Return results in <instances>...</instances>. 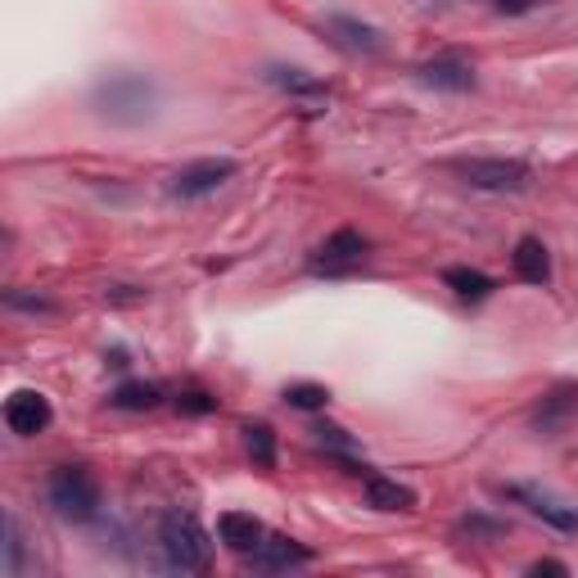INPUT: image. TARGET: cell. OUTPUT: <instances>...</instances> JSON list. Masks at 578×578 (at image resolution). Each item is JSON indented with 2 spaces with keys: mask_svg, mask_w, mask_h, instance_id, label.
Wrapping results in <instances>:
<instances>
[{
  "mask_svg": "<svg viewBox=\"0 0 578 578\" xmlns=\"http://www.w3.org/2000/svg\"><path fill=\"white\" fill-rule=\"evenodd\" d=\"M452 172L475 185V190H488V195H519L529 185V168L515 158H461L452 163Z\"/></svg>",
  "mask_w": 578,
  "mask_h": 578,
  "instance_id": "4",
  "label": "cell"
},
{
  "mask_svg": "<svg viewBox=\"0 0 578 578\" xmlns=\"http://www.w3.org/2000/svg\"><path fill=\"white\" fill-rule=\"evenodd\" d=\"M258 569H271V574H277V569H298V565H308L312 561V552H308V547H298L294 538H277V534H267L262 538V547H258V552L249 556Z\"/></svg>",
  "mask_w": 578,
  "mask_h": 578,
  "instance_id": "11",
  "label": "cell"
},
{
  "mask_svg": "<svg viewBox=\"0 0 578 578\" xmlns=\"http://www.w3.org/2000/svg\"><path fill=\"white\" fill-rule=\"evenodd\" d=\"M444 285H448L457 298H465V303H484L492 290H498V285H492L484 271H475V267H448V271H444Z\"/></svg>",
  "mask_w": 578,
  "mask_h": 578,
  "instance_id": "17",
  "label": "cell"
},
{
  "mask_svg": "<svg viewBox=\"0 0 578 578\" xmlns=\"http://www.w3.org/2000/svg\"><path fill=\"white\" fill-rule=\"evenodd\" d=\"M367 254H371V240H367L362 231L344 227V231L325 235V240L317 244L312 258H308V267L317 271V277H339V271L362 267V262H367Z\"/></svg>",
  "mask_w": 578,
  "mask_h": 578,
  "instance_id": "6",
  "label": "cell"
},
{
  "mask_svg": "<svg viewBox=\"0 0 578 578\" xmlns=\"http://www.w3.org/2000/svg\"><path fill=\"white\" fill-rule=\"evenodd\" d=\"M5 574L18 578L23 574V538H18V525L5 519Z\"/></svg>",
  "mask_w": 578,
  "mask_h": 578,
  "instance_id": "22",
  "label": "cell"
},
{
  "mask_svg": "<svg viewBox=\"0 0 578 578\" xmlns=\"http://www.w3.org/2000/svg\"><path fill=\"white\" fill-rule=\"evenodd\" d=\"M172 407L181 411V416H213V411H217V398L204 394V389H185V394L172 398Z\"/></svg>",
  "mask_w": 578,
  "mask_h": 578,
  "instance_id": "21",
  "label": "cell"
},
{
  "mask_svg": "<svg viewBox=\"0 0 578 578\" xmlns=\"http://www.w3.org/2000/svg\"><path fill=\"white\" fill-rule=\"evenodd\" d=\"M534 5H547V0H534Z\"/></svg>",
  "mask_w": 578,
  "mask_h": 578,
  "instance_id": "27",
  "label": "cell"
},
{
  "mask_svg": "<svg viewBox=\"0 0 578 578\" xmlns=\"http://www.w3.org/2000/svg\"><path fill=\"white\" fill-rule=\"evenodd\" d=\"M217 538H222L235 556H254L267 529H262V519L258 515H244V511H227L222 519H217Z\"/></svg>",
  "mask_w": 578,
  "mask_h": 578,
  "instance_id": "8",
  "label": "cell"
},
{
  "mask_svg": "<svg viewBox=\"0 0 578 578\" xmlns=\"http://www.w3.org/2000/svg\"><path fill=\"white\" fill-rule=\"evenodd\" d=\"M50 506L60 511L73 525H87V519L100 515V484L87 465H60V471L50 475Z\"/></svg>",
  "mask_w": 578,
  "mask_h": 578,
  "instance_id": "3",
  "label": "cell"
},
{
  "mask_svg": "<svg viewBox=\"0 0 578 578\" xmlns=\"http://www.w3.org/2000/svg\"><path fill=\"white\" fill-rule=\"evenodd\" d=\"M158 547H163V556H168V565L181 569V574H204L213 565V542H208L200 519L185 515V511H172L168 519H163Z\"/></svg>",
  "mask_w": 578,
  "mask_h": 578,
  "instance_id": "2",
  "label": "cell"
},
{
  "mask_svg": "<svg viewBox=\"0 0 578 578\" xmlns=\"http://www.w3.org/2000/svg\"><path fill=\"white\" fill-rule=\"evenodd\" d=\"M367 502L375 511H411L416 506V492L398 479H384V475H367Z\"/></svg>",
  "mask_w": 578,
  "mask_h": 578,
  "instance_id": "15",
  "label": "cell"
},
{
  "mask_svg": "<svg viewBox=\"0 0 578 578\" xmlns=\"http://www.w3.org/2000/svg\"><path fill=\"white\" fill-rule=\"evenodd\" d=\"M325 33H330V41L352 50V54H380L384 50V37L375 33V27L371 23H357L348 14H330L325 18Z\"/></svg>",
  "mask_w": 578,
  "mask_h": 578,
  "instance_id": "10",
  "label": "cell"
},
{
  "mask_svg": "<svg viewBox=\"0 0 578 578\" xmlns=\"http://www.w3.org/2000/svg\"><path fill=\"white\" fill-rule=\"evenodd\" d=\"M529 574H569V565H561V561H534Z\"/></svg>",
  "mask_w": 578,
  "mask_h": 578,
  "instance_id": "26",
  "label": "cell"
},
{
  "mask_svg": "<svg viewBox=\"0 0 578 578\" xmlns=\"http://www.w3.org/2000/svg\"><path fill=\"white\" fill-rule=\"evenodd\" d=\"M244 448H249V457L262 465V471L277 465V434H271L267 425H249V429H244Z\"/></svg>",
  "mask_w": 578,
  "mask_h": 578,
  "instance_id": "19",
  "label": "cell"
},
{
  "mask_svg": "<svg viewBox=\"0 0 578 578\" xmlns=\"http://www.w3.org/2000/svg\"><path fill=\"white\" fill-rule=\"evenodd\" d=\"M285 402L298 411H321L330 402V389L325 384H285Z\"/></svg>",
  "mask_w": 578,
  "mask_h": 578,
  "instance_id": "20",
  "label": "cell"
},
{
  "mask_svg": "<svg viewBox=\"0 0 578 578\" xmlns=\"http://www.w3.org/2000/svg\"><path fill=\"white\" fill-rule=\"evenodd\" d=\"M5 303H10V308H23V312H54V303L50 298H33V294H18V290H10L5 294Z\"/></svg>",
  "mask_w": 578,
  "mask_h": 578,
  "instance_id": "24",
  "label": "cell"
},
{
  "mask_svg": "<svg viewBox=\"0 0 578 578\" xmlns=\"http://www.w3.org/2000/svg\"><path fill=\"white\" fill-rule=\"evenodd\" d=\"M312 434H317V444H321V448H330V452H339V457H344V452L352 448V438H348V434H344L339 425H317Z\"/></svg>",
  "mask_w": 578,
  "mask_h": 578,
  "instance_id": "23",
  "label": "cell"
},
{
  "mask_svg": "<svg viewBox=\"0 0 578 578\" xmlns=\"http://www.w3.org/2000/svg\"><path fill=\"white\" fill-rule=\"evenodd\" d=\"M235 172H240L235 158H195V163H185V168H177L168 177V195H177V200H204V195H213V190H222Z\"/></svg>",
  "mask_w": 578,
  "mask_h": 578,
  "instance_id": "5",
  "label": "cell"
},
{
  "mask_svg": "<svg viewBox=\"0 0 578 578\" xmlns=\"http://www.w3.org/2000/svg\"><path fill=\"white\" fill-rule=\"evenodd\" d=\"M416 77L425 81V87H434V91H475V68L465 64V60H457V54H444V60H429V64H421L416 68Z\"/></svg>",
  "mask_w": 578,
  "mask_h": 578,
  "instance_id": "9",
  "label": "cell"
},
{
  "mask_svg": "<svg viewBox=\"0 0 578 578\" xmlns=\"http://www.w3.org/2000/svg\"><path fill=\"white\" fill-rule=\"evenodd\" d=\"M465 529H471V534H488V538L506 534V525H492V519H479V515H471V519H465Z\"/></svg>",
  "mask_w": 578,
  "mask_h": 578,
  "instance_id": "25",
  "label": "cell"
},
{
  "mask_svg": "<svg viewBox=\"0 0 578 578\" xmlns=\"http://www.w3.org/2000/svg\"><path fill=\"white\" fill-rule=\"evenodd\" d=\"M158 402H163V389L145 380H127L114 389V398H108V407H118V411H154Z\"/></svg>",
  "mask_w": 578,
  "mask_h": 578,
  "instance_id": "18",
  "label": "cell"
},
{
  "mask_svg": "<svg viewBox=\"0 0 578 578\" xmlns=\"http://www.w3.org/2000/svg\"><path fill=\"white\" fill-rule=\"evenodd\" d=\"M511 498L515 502H525L538 519H547L552 529H561V534H578V511H569V506H561V502H552L547 492H534V488H511Z\"/></svg>",
  "mask_w": 578,
  "mask_h": 578,
  "instance_id": "13",
  "label": "cell"
},
{
  "mask_svg": "<svg viewBox=\"0 0 578 578\" xmlns=\"http://www.w3.org/2000/svg\"><path fill=\"white\" fill-rule=\"evenodd\" d=\"M262 77L271 81V87H281V91H290V95H298V100H308V104L325 100V87H321L312 73H303V68H267Z\"/></svg>",
  "mask_w": 578,
  "mask_h": 578,
  "instance_id": "16",
  "label": "cell"
},
{
  "mask_svg": "<svg viewBox=\"0 0 578 578\" xmlns=\"http://www.w3.org/2000/svg\"><path fill=\"white\" fill-rule=\"evenodd\" d=\"M511 262H515V277L525 281V285H547V281H552V258H547V244L538 235L519 240Z\"/></svg>",
  "mask_w": 578,
  "mask_h": 578,
  "instance_id": "12",
  "label": "cell"
},
{
  "mask_svg": "<svg viewBox=\"0 0 578 578\" xmlns=\"http://www.w3.org/2000/svg\"><path fill=\"white\" fill-rule=\"evenodd\" d=\"M574 411H578V389H556L552 398H542V407H538L534 425H538V434L556 438V434L569 425V416H574Z\"/></svg>",
  "mask_w": 578,
  "mask_h": 578,
  "instance_id": "14",
  "label": "cell"
},
{
  "mask_svg": "<svg viewBox=\"0 0 578 578\" xmlns=\"http://www.w3.org/2000/svg\"><path fill=\"white\" fill-rule=\"evenodd\" d=\"M154 108L158 91L145 73H108L95 87V114L118 127H141L145 118H154Z\"/></svg>",
  "mask_w": 578,
  "mask_h": 578,
  "instance_id": "1",
  "label": "cell"
},
{
  "mask_svg": "<svg viewBox=\"0 0 578 578\" xmlns=\"http://www.w3.org/2000/svg\"><path fill=\"white\" fill-rule=\"evenodd\" d=\"M50 421H54V407H50L46 394H37V389H14L5 398V425H10V434L37 438V434L50 429Z\"/></svg>",
  "mask_w": 578,
  "mask_h": 578,
  "instance_id": "7",
  "label": "cell"
}]
</instances>
